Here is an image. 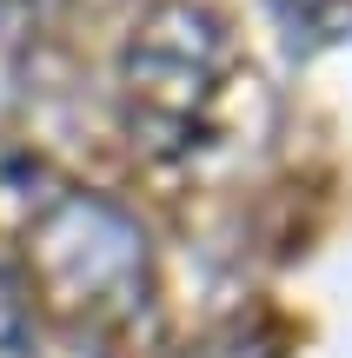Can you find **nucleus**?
I'll use <instances>...</instances> for the list:
<instances>
[{"label":"nucleus","mask_w":352,"mask_h":358,"mask_svg":"<svg viewBox=\"0 0 352 358\" xmlns=\"http://www.w3.org/2000/svg\"><path fill=\"white\" fill-rule=\"evenodd\" d=\"M34 279L53 312L87 319V332H113L146 312V252L140 232L113 206L66 192V199L34 213Z\"/></svg>","instance_id":"obj_2"},{"label":"nucleus","mask_w":352,"mask_h":358,"mask_svg":"<svg viewBox=\"0 0 352 358\" xmlns=\"http://www.w3.org/2000/svg\"><path fill=\"white\" fill-rule=\"evenodd\" d=\"M233 87H239V53L206 7L146 13L127 53V106H133V133L153 153L206 146Z\"/></svg>","instance_id":"obj_1"},{"label":"nucleus","mask_w":352,"mask_h":358,"mask_svg":"<svg viewBox=\"0 0 352 358\" xmlns=\"http://www.w3.org/2000/svg\"><path fill=\"white\" fill-rule=\"evenodd\" d=\"M0 358H34V338H27V312L13 299V285L0 279Z\"/></svg>","instance_id":"obj_3"}]
</instances>
